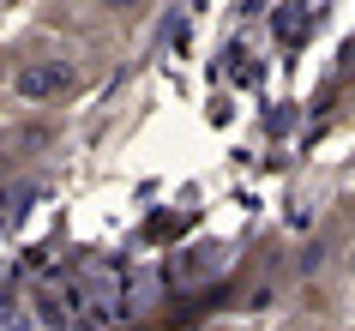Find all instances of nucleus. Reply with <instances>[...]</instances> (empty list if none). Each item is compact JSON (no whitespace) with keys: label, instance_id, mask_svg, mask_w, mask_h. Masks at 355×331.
I'll list each match as a JSON object with an SVG mask.
<instances>
[{"label":"nucleus","instance_id":"obj_1","mask_svg":"<svg viewBox=\"0 0 355 331\" xmlns=\"http://www.w3.org/2000/svg\"><path fill=\"white\" fill-rule=\"evenodd\" d=\"M12 91H19V103H31V109L60 103V96L78 91V67H73V60H60V55L24 60V67H12Z\"/></svg>","mask_w":355,"mask_h":331},{"label":"nucleus","instance_id":"obj_2","mask_svg":"<svg viewBox=\"0 0 355 331\" xmlns=\"http://www.w3.org/2000/svg\"><path fill=\"white\" fill-rule=\"evenodd\" d=\"M109 19H139V12H150V0H96Z\"/></svg>","mask_w":355,"mask_h":331},{"label":"nucleus","instance_id":"obj_3","mask_svg":"<svg viewBox=\"0 0 355 331\" xmlns=\"http://www.w3.org/2000/svg\"><path fill=\"white\" fill-rule=\"evenodd\" d=\"M325 253H331V247H325V241H313V247H307V253H301V271L313 277V271H319V265H325Z\"/></svg>","mask_w":355,"mask_h":331},{"label":"nucleus","instance_id":"obj_4","mask_svg":"<svg viewBox=\"0 0 355 331\" xmlns=\"http://www.w3.org/2000/svg\"><path fill=\"white\" fill-rule=\"evenodd\" d=\"M349 265H355V259H349Z\"/></svg>","mask_w":355,"mask_h":331}]
</instances>
